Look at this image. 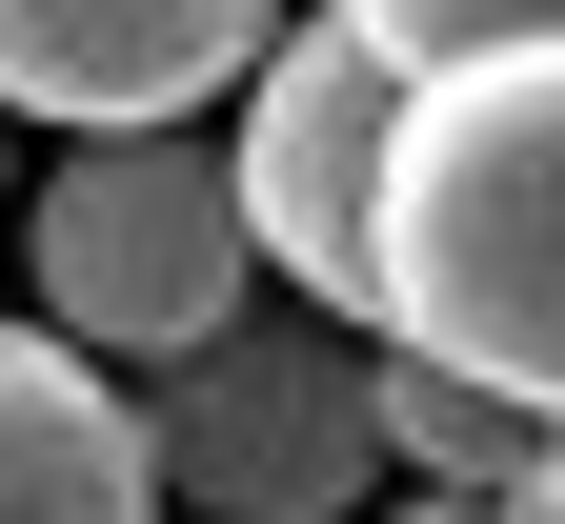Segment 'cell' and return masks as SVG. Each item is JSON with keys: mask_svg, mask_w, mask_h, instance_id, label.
Segmentation results:
<instances>
[{"mask_svg": "<svg viewBox=\"0 0 565 524\" xmlns=\"http://www.w3.org/2000/svg\"><path fill=\"white\" fill-rule=\"evenodd\" d=\"M484 21L445 0H343V21H282L263 101H243V222H263V282L323 323H384V162H404V101L445 82Z\"/></svg>", "mask_w": 565, "mask_h": 524, "instance_id": "cell-2", "label": "cell"}, {"mask_svg": "<svg viewBox=\"0 0 565 524\" xmlns=\"http://www.w3.org/2000/svg\"><path fill=\"white\" fill-rule=\"evenodd\" d=\"M384 524H505V504H424V484H404V504H384Z\"/></svg>", "mask_w": 565, "mask_h": 524, "instance_id": "cell-8", "label": "cell"}, {"mask_svg": "<svg viewBox=\"0 0 565 524\" xmlns=\"http://www.w3.org/2000/svg\"><path fill=\"white\" fill-rule=\"evenodd\" d=\"M141 443H162V504L202 524H364L384 504V343L323 303H243L202 363L141 384Z\"/></svg>", "mask_w": 565, "mask_h": 524, "instance_id": "cell-3", "label": "cell"}, {"mask_svg": "<svg viewBox=\"0 0 565 524\" xmlns=\"http://www.w3.org/2000/svg\"><path fill=\"white\" fill-rule=\"evenodd\" d=\"M21 282L61 303L82 363H202L263 303V222H243V141H82L21 222Z\"/></svg>", "mask_w": 565, "mask_h": 524, "instance_id": "cell-4", "label": "cell"}, {"mask_svg": "<svg viewBox=\"0 0 565 524\" xmlns=\"http://www.w3.org/2000/svg\"><path fill=\"white\" fill-rule=\"evenodd\" d=\"M282 21L263 0H0V101L82 141H182L202 101H263Z\"/></svg>", "mask_w": 565, "mask_h": 524, "instance_id": "cell-5", "label": "cell"}, {"mask_svg": "<svg viewBox=\"0 0 565 524\" xmlns=\"http://www.w3.org/2000/svg\"><path fill=\"white\" fill-rule=\"evenodd\" d=\"M0 524H162V443L61 323H0Z\"/></svg>", "mask_w": 565, "mask_h": 524, "instance_id": "cell-6", "label": "cell"}, {"mask_svg": "<svg viewBox=\"0 0 565 524\" xmlns=\"http://www.w3.org/2000/svg\"><path fill=\"white\" fill-rule=\"evenodd\" d=\"M384 363L565 443V21H484L384 162Z\"/></svg>", "mask_w": 565, "mask_h": 524, "instance_id": "cell-1", "label": "cell"}, {"mask_svg": "<svg viewBox=\"0 0 565 524\" xmlns=\"http://www.w3.org/2000/svg\"><path fill=\"white\" fill-rule=\"evenodd\" d=\"M384 443H404V484H424V504H525V484L565 464L525 404H484V384H424V363H384Z\"/></svg>", "mask_w": 565, "mask_h": 524, "instance_id": "cell-7", "label": "cell"}, {"mask_svg": "<svg viewBox=\"0 0 565 524\" xmlns=\"http://www.w3.org/2000/svg\"><path fill=\"white\" fill-rule=\"evenodd\" d=\"M545 504H565V464H545Z\"/></svg>", "mask_w": 565, "mask_h": 524, "instance_id": "cell-9", "label": "cell"}]
</instances>
